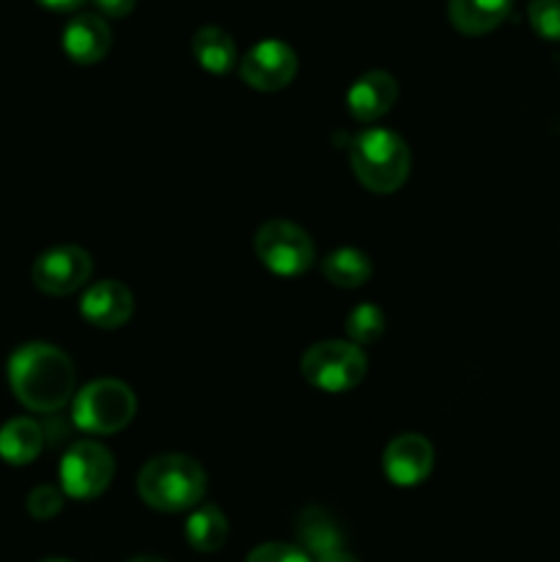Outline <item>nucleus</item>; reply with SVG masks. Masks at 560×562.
I'll list each match as a JSON object with an SVG mask.
<instances>
[{"label":"nucleus","mask_w":560,"mask_h":562,"mask_svg":"<svg viewBox=\"0 0 560 562\" xmlns=\"http://www.w3.org/2000/svg\"><path fill=\"white\" fill-rule=\"evenodd\" d=\"M514 0H448L450 25L464 36L492 33L511 14Z\"/></svg>","instance_id":"4468645a"},{"label":"nucleus","mask_w":560,"mask_h":562,"mask_svg":"<svg viewBox=\"0 0 560 562\" xmlns=\"http://www.w3.org/2000/svg\"><path fill=\"white\" fill-rule=\"evenodd\" d=\"M44 448V431L31 417H14L0 428V459L5 464H31Z\"/></svg>","instance_id":"dca6fc26"},{"label":"nucleus","mask_w":560,"mask_h":562,"mask_svg":"<svg viewBox=\"0 0 560 562\" xmlns=\"http://www.w3.org/2000/svg\"><path fill=\"white\" fill-rule=\"evenodd\" d=\"M384 475L395 486H417L434 467V448L421 434H401L384 448Z\"/></svg>","instance_id":"9d476101"},{"label":"nucleus","mask_w":560,"mask_h":562,"mask_svg":"<svg viewBox=\"0 0 560 562\" xmlns=\"http://www.w3.org/2000/svg\"><path fill=\"white\" fill-rule=\"evenodd\" d=\"M135 412V393L124 382L97 379L77 393L71 417H75V426L86 434L108 437V434H119L121 428L130 426Z\"/></svg>","instance_id":"20e7f679"},{"label":"nucleus","mask_w":560,"mask_h":562,"mask_svg":"<svg viewBox=\"0 0 560 562\" xmlns=\"http://www.w3.org/2000/svg\"><path fill=\"white\" fill-rule=\"evenodd\" d=\"M42 562H71V560H60V558H49V560H42Z\"/></svg>","instance_id":"cd10ccee"},{"label":"nucleus","mask_w":560,"mask_h":562,"mask_svg":"<svg viewBox=\"0 0 560 562\" xmlns=\"http://www.w3.org/2000/svg\"><path fill=\"white\" fill-rule=\"evenodd\" d=\"M346 333H349L351 344L366 346L373 344V340L382 338L384 333V313L379 311L373 302H362L346 318Z\"/></svg>","instance_id":"aec40b11"},{"label":"nucleus","mask_w":560,"mask_h":562,"mask_svg":"<svg viewBox=\"0 0 560 562\" xmlns=\"http://www.w3.org/2000/svg\"><path fill=\"white\" fill-rule=\"evenodd\" d=\"M256 256L269 272L280 278H296L316 261V247L307 231L289 220H267L256 231Z\"/></svg>","instance_id":"423d86ee"},{"label":"nucleus","mask_w":560,"mask_h":562,"mask_svg":"<svg viewBox=\"0 0 560 562\" xmlns=\"http://www.w3.org/2000/svg\"><path fill=\"white\" fill-rule=\"evenodd\" d=\"M324 278L338 289H360L371 278V258L355 247H340V250L329 252L322 263Z\"/></svg>","instance_id":"6ab92c4d"},{"label":"nucleus","mask_w":560,"mask_h":562,"mask_svg":"<svg viewBox=\"0 0 560 562\" xmlns=\"http://www.w3.org/2000/svg\"><path fill=\"white\" fill-rule=\"evenodd\" d=\"M318 562H360V560H357L355 554L346 552V549H338V552L324 554V558H318Z\"/></svg>","instance_id":"a878e982"},{"label":"nucleus","mask_w":560,"mask_h":562,"mask_svg":"<svg viewBox=\"0 0 560 562\" xmlns=\"http://www.w3.org/2000/svg\"><path fill=\"white\" fill-rule=\"evenodd\" d=\"M9 384L22 406L53 415L75 393V366L58 346L25 344L11 355Z\"/></svg>","instance_id":"f257e3e1"},{"label":"nucleus","mask_w":560,"mask_h":562,"mask_svg":"<svg viewBox=\"0 0 560 562\" xmlns=\"http://www.w3.org/2000/svg\"><path fill=\"white\" fill-rule=\"evenodd\" d=\"M137 494L148 508L163 514L192 510L206 494V472L190 456H157L137 475Z\"/></svg>","instance_id":"f03ea898"},{"label":"nucleus","mask_w":560,"mask_h":562,"mask_svg":"<svg viewBox=\"0 0 560 562\" xmlns=\"http://www.w3.org/2000/svg\"><path fill=\"white\" fill-rule=\"evenodd\" d=\"M247 562H313L311 554L294 543H264L247 554Z\"/></svg>","instance_id":"5701e85b"},{"label":"nucleus","mask_w":560,"mask_h":562,"mask_svg":"<svg viewBox=\"0 0 560 562\" xmlns=\"http://www.w3.org/2000/svg\"><path fill=\"white\" fill-rule=\"evenodd\" d=\"M192 55L201 64V69L212 71V75H225L236 66V44L223 27L203 25L192 36Z\"/></svg>","instance_id":"f3484780"},{"label":"nucleus","mask_w":560,"mask_h":562,"mask_svg":"<svg viewBox=\"0 0 560 562\" xmlns=\"http://www.w3.org/2000/svg\"><path fill=\"white\" fill-rule=\"evenodd\" d=\"M38 3L47 5V9H53V11H71V9H77V5L86 3V0H38Z\"/></svg>","instance_id":"393cba45"},{"label":"nucleus","mask_w":560,"mask_h":562,"mask_svg":"<svg viewBox=\"0 0 560 562\" xmlns=\"http://www.w3.org/2000/svg\"><path fill=\"white\" fill-rule=\"evenodd\" d=\"M130 562H165V560H159V558H135V560H130Z\"/></svg>","instance_id":"bb28decb"},{"label":"nucleus","mask_w":560,"mask_h":562,"mask_svg":"<svg viewBox=\"0 0 560 562\" xmlns=\"http://www.w3.org/2000/svg\"><path fill=\"white\" fill-rule=\"evenodd\" d=\"M93 272V261L82 247L60 245L42 252L33 263V283L49 296L75 294L88 283Z\"/></svg>","instance_id":"6e6552de"},{"label":"nucleus","mask_w":560,"mask_h":562,"mask_svg":"<svg viewBox=\"0 0 560 562\" xmlns=\"http://www.w3.org/2000/svg\"><path fill=\"white\" fill-rule=\"evenodd\" d=\"M91 3L97 5L104 16H113V20H119V16L132 14V9H135L137 0H91Z\"/></svg>","instance_id":"b1692460"},{"label":"nucleus","mask_w":560,"mask_h":562,"mask_svg":"<svg viewBox=\"0 0 560 562\" xmlns=\"http://www.w3.org/2000/svg\"><path fill=\"white\" fill-rule=\"evenodd\" d=\"M527 20L541 38L560 42V0H530Z\"/></svg>","instance_id":"412c9836"},{"label":"nucleus","mask_w":560,"mask_h":562,"mask_svg":"<svg viewBox=\"0 0 560 562\" xmlns=\"http://www.w3.org/2000/svg\"><path fill=\"white\" fill-rule=\"evenodd\" d=\"M395 99H399V82H395V77L377 69L366 71V75L351 82V88L346 91V108H349V113L357 121H377L384 113H390Z\"/></svg>","instance_id":"f8f14e48"},{"label":"nucleus","mask_w":560,"mask_h":562,"mask_svg":"<svg viewBox=\"0 0 560 562\" xmlns=\"http://www.w3.org/2000/svg\"><path fill=\"white\" fill-rule=\"evenodd\" d=\"M296 541H300L302 552L318 560L324 554L344 549V532H340V527L335 525V519L327 510L307 508L296 519Z\"/></svg>","instance_id":"2eb2a0df"},{"label":"nucleus","mask_w":560,"mask_h":562,"mask_svg":"<svg viewBox=\"0 0 560 562\" xmlns=\"http://www.w3.org/2000/svg\"><path fill=\"white\" fill-rule=\"evenodd\" d=\"M64 49L75 64L91 66L99 64L110 53V27L99 14H77L69 25L64 27Z\"/></svg>","instance_id":"ddd939ff"},{"label":"nucleus","mask_w":560,"mask_h":562,"mask_svg":"<svg viewBox=\"0 0 560 562\" xmlns=\"http://www.w3.org/2000/svg\"><path fill=\"white\" fill-rule=\"evenodd\" d=\"M132 307H135L132 291L119 280L93 283L80 302L82 318L99 329H119L121 324L130 322Z\"/></svg>","instance_id":"9b49d317"},{"label":"nucleus","mask_w":560,"mask_h":562,"mask_svg":"<svg viewBox=\"0 0 560 562\" xmlns=\"http://www.w3.org/2000/svg\"><path fill=\"white\" fill-rule=\"evenodd\" d=\"M64 508V494L55 486H38L27 494V514L38 521H47L60 514Z\"/></svg>","instance_id":"4be33fe9"},{"label":"nucleus","mask_w":560,"mask_h":562,"mask_svg":"<svg viewBox=\"0 0 560 562\" xmlns=\"http://www.w3.org/2000/svg\"><path fill=\"white\" fill-rule=\"evenodd\" d=\"M184 536L195 552H217V549H223L225 538H228V519H225L217 505H198L187 516Z\"/></svg>","instance_id":"a211bd4d"},{"label":"nucleus","mask_w":560,"mask_h":562,"mask_svg":"<svg viewBox=\"0 0 560 562\" xmlns=\"http://www.w3.org/2000/svg\"><path fill=\"white\" fill-rule=\"evenodd\" d=\"M349 162L366 190L377 192V195H390L410 176L412 157L406 143L395 132L373 126L351 140Z\"/></svg>","instance_id":"7ed1b4c3"},{"label":"nucleus","mask_w":560,"mask_h":562,"mask_svg":"<svg viewBox=\"0 0 560 562\" xmlns=\"http://www.w3.org/2000/svg\"><path fill=\"white\" fill-rule=\"evenodd\" d=\"M302 376L307 384L324 393H346L357 387L368 371V360L362 349L351 340H324L311 346L300 362Z\"/></svg>","instance_id":"39448f33"},{"label":"nucleus","mask_w":560,"mask_h":562,"mask_svg":"<svg viewBox=\"0 0 560 562\" xmlns=\"http://www.w3.org/2000/svg\"><path fill=\"white\" fill-rule=\"evenodd\" d=\"M60 486L71 499H93L110 486L115 475V461L104 445L82 439L64 453L58 467Z\"/></svg>","instance_id":"0eeeda50"},{"label":"nucleus","mask_w":560,"mask_h":562,"mask_svg":"<svg viewBox=\"0 0 560 562\" xmlns=\"http://www.w3.org/2000/svg\"><path fill=\"white\" fill-rule=\"evenodd\" d=\"M239 75L256 91H280L294 80L296 53L280 38H264L239 60Z\"/></svg>","instance_id":"1a4fd4ad"}]
</instances>
